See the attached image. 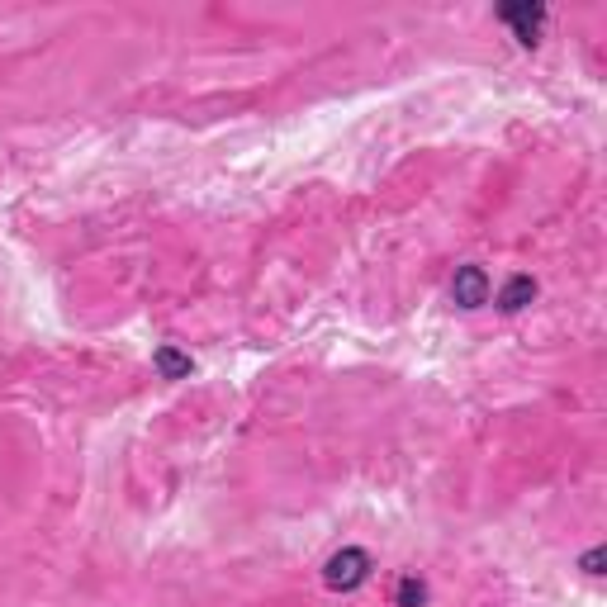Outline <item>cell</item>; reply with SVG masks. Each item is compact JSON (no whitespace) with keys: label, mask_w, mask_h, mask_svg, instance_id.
Segmentation results:
<instances>
[{"label":"cell","mask_w":607,"mask_h":607,"mask_svg":"<svg viewBox=\"0 0 607 607\" xmlns=\"http://www.w3.org/2000/svg\"><path fill=\"white\" fill-rule=\"evenodd\" d=\"M598 565H603V551H589V555H584V570H589V574H603Z\"/></svg>","instance_id":"7"},{"label":"cell","mask_w":607,"mask_h":607,"mask_svg":"<svg viewBox=\"0 0 607 607\" xmlns=\"http://www.w3.org/2000/svg\"><path fill=\"white\" fill-rule=\"evenodd\" d=\"M423 598H427V584L418 579V574H404V579H399V593H394V603H399V607H423Z\"/></svg>","instance_id":"5"},{"label":"cell","mask_w":607,"mask_h":607,"mask_svg":"<svg viewBox=\"0 0 607 607\" xmlns=\"http://www.w3.org/2000/svg\"><path fill=\"white\" fill-rule=\"evenodd\" d=\"M498 19L517 34V43H536L546 24V5H508V10H498Z\"/></svg>","instance_id":"3"},{"label":"cell","mask_w":607,"mask_h":607,"mask_svg":"<svg viewBox=\"0 0 607 607\" xmlns=\"http://www.w3.org/2000/svg\"><path fill=\"white\" fill-rule=\"evenodd\" d=\"M366 579H370V555L361 551V546H347V551L328 555V565H323V584L337 589V593L361 589Z\"/></svg>","instance_id":"1"},{"label":"cell","mask_w":607,"mask_h":607,"mask_svg":"<svg viewBox=\"0 0 607 607\" xmlns=\"http://www.w3.org/2000/svg\"><path fill=\"white\" fill-rule=\"evenodd\" d=\"M536 299V280L532 276H513L503 290H498V309L503 313H517V309H527Z\"/></svg>","instance_id":"4"},{"label":"cell","mask_w":607,"mask_h":607,"mask_svg":"<svg viewBox=\"0 0 607 607\" xmlns=\"http://www.w3.org/2000/svg\"><path fill=\"white\" fill-rule=\"evenodd\" d=\"M451 299H456L460 309L489 304V271L484 266H460L456 276H451Z\"/></svg>","instance_id":"2"},{"label":"cell","mask_w":607,"mask_h":607,"mask_svg":"<svg viewBox=\"0 0 607 607\" xmlns=\"http://www.w3.org/2000/svg\"><path fill=\"white\" fill-rule=\"evenodd\" d=\"M157 366L166 370V375H190V356H181V351H157Z\"/></svg>","instance_id":"6"}]
</instances>
